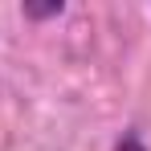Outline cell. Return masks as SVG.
<instances>
[{
    "instance_id": "cell-1",
    "label": "cell",
    "mask_w": 151,
    "mask_h": 151,
    "mask_svg": "<svg viewBox=\"0 0 151 151\" xmlns=\"http://www.w3.org/2000/svg\"><path fill=\"white\" fill-rule=\"evenodd\" d=\"M61 12H65L61 0H49V4H33V0H25V4H21V17L33 21V25H41V21H57Z\"/></svg>"
},
{
    "instance_id": "cell-2",
    "label": "cell",
    "mask_w": 151,
    "mask_h": 151,
    "mask_svg": "<svg viewBox=\"0 0 151 151\" xmlns=\"http://www.w3.org/2000/svg\"><path fill=\"white\" fill-rule=\"evenodd\" d=\"M110 151H151V147H147V139H143L139 127H123V135L110 143Z\"/></svg>"
}]
</instances>
